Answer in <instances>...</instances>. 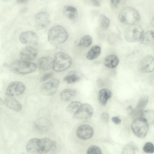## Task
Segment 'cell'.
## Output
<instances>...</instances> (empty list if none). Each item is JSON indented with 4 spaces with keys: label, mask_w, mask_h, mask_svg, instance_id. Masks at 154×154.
Wrapping results in <instances>:
<instances>
[{
    "label": "cell",
    "mask_w": 154,
    "mask_h": 154,
    "mask_svg": "<svg viewBox=\"0 0 154 154\" xmlns=\"http://www.w3.org/2000/svg\"><path fill=\"white\" fill-rule=\"evenodd\" d=\"M135 150V147L132 143H130L126 145L122 150L123 154H134Z\"/></svg>",
    "instance_id": "32"
},
{
    "label": "cell",
    "mask_w": 154,
    "mask_h": 154,
    "mask_svg": "<svg viewBox=\"0 0 154 154\" xmlns=\"http://www.w3.org/2000/svg\"><path fill=\"white\" fill-rule=\"evenodd\" d=\"M140 70L145 73L152 72L154 69V60L151 56L147 55L141 61L139 66Z\"/></svg>",
    "instance_id": "11"
},
{
    "label": "cell",
    "mask_w": 154,
    "mask_h": 154,
    "mask_svg": "<svg viewBox=\"0 0 154 154\" xmlns=\"http://www.w3.org/2000/svg\"><path fill=\"white\" fill-rule=\"evenodd\" d=\"M99 23L100 27L103 29H106L109 26L110 21L107 17L102 14L100 16Z\"/></svg>",
    "instance_id": "31"
},
{
    "label": "cell",
    "mask_w": 154,
    "mask_h": 154,
    "mask_svg": "<svg viewBox=\"0 0 154 154\" xmlns=\"http://www.w3.org/2000/svg\"><path fill=\"white\" fill-rule=\"evenodd\" d=\"M72 63V59L68 55L63 52H58L55 55L52 68L56 72L62 71L69 68Z\"/></svg>",
    "instance_id": "4"
},
{
    "label": "cell",
    "mask_w": 154,
    "mask_h": 154,
    "mask_svg": "<svg viewBox=\"0 0 154 154\" xmlns=\"http://www.w3.org/2000/svg\"><path fill=\"white\" fill-rule=\"evenodd\" d=\"M101 48L97 45H95L91 48L88 51L86 57L87 59L92 60L97 58L101 53Z\"/></svg>",
    "instance_id": "26"
},
{
    "label": "cell",
    "mask_w": 154,
    "mask_h": 154,
    "mask_svg": "<svg viewBox=\"0 0 154 154\" xmlns=\"http://www.w3.org/2000/svg\"><path fill=\"white\" fill-rule=\"evenodd\" d=\"M112 93L111 91L106 88L100 90L98 93V100L103 106L105 105L107 100L111 97Z\"/></svg>",
    "instance_id": "20"
},
{
    "label": "cell",
    "mask_w": 154,
    "mask_h": 154,
    "mask_svg": "<svg viewBox=\"0 0 154 154\" xmlns=\"http://www.w3.org/2000/svg\"><path fill=\"white\" fill-rule=\"evenodd\" d=\"M82 75L77 71H72L69 73L64 78V81L68 84H72L80 80Z\"/></svg>",
    "instance_id": "21"
},
{
    "label": "cell",
    "mask_w": 154,
    "mask_h": 154,
    "mask_svg": "<svg viewBox=\"0 0 154 154\" xmlns=\"http://www.w3.org/2000/svg\"><path fill=\"white\" fill-rule=\"evenodd\" d=\"M92 40V38L91 36L88 35H85L80 39L78 46L81 48L88 47L91 45Z\"/></svg>",
    "instance_id": "28"
},
{
    "label": "cell",
    "mask_w": 154,
    "mask_h": 154,
    "mask_svg": "<svg viewBox=\"0 0 154 154\" xmlns=\"http://www.w3.org/2000/svg\"><path fill=\"white\" fill-rule=\"evenodd\" d=\"M131 128L134 134L140 138H144L148 131L149 124L144 119L138 118L132 122Z\"/></svg>",
    "instance_id": "6"
},
{
    "label": "cell",
    "mask_w": 154,
    "mask_h": 154,
    "mask_svg": "<svg viewBox=\"0 0 154 154\" xmlns=\"http://www.w3.org/2000/svg\"><path fill=\"white\" fill-rule=\"evenodd\" d=\"M19 39L20 42L23 44L35 45L38 42V38L35 32L28 31L21 33Z\"/></svg>",
    "instance_id": "12"
},
{
    "label": "cell",
    "mask_w": 154,
    "mask_h": 154,
    "mask_svg": "<svg viewBox=\"0 0 154 154\" xmlns=\"http://www.w3.org/2000/svg\"><path fill=\"white\" fill-rule=\"evenodd\" d=\"M68 37V33L62 26L56 25L51 27L48 34V39L52 45L57 46L65 42Z\"/></svg>",
    "instance_id": "1"
},
{
    "label": "cell",
    "mask_w": 154,
    "mask_h": 154,
    "mask_svg": "<svg viewBox=\"0 0 154 154\" xmlns=\"http://www.w3.org/2000/svg\"><path fill=\"white\" fill-rule=\"evenodd\" d=\"M87 153L101 154L102 151L98 146L95 145H92L90 146L88 149Z\"/></svg>",
    "instance_id": "33"
},
{
    "label": "cell",
    "mask_w": 154,
    "mask_h": 154,
    "mask_svg": "<svg viewBox=\"0 0 154 154\" xmlns=\"http://www.w3.org/2000/svg\"><path fill=\"white\" fill-rule=\"evenodd\" d=\"M119 63L118 57L115 55L111 54L107 56L105 58L104 63L107 67L113 68L116 67Z\"/></svg>",
    "instance_id": "23"
},
{
    "label": "cell",
    "mask_w": 154,
    "mask_h": 154,
    "mask_svg": "<svg viewBox=\"0 0 154 154\" xmlns=\"http://www.w3.org/2000/svg\"><path fill=\"white\" fill-rule=\"evenodd\" d=\"M37 123V128L41 131H45L48 130L50 126V122L46 120H40Z\"/></svg>",
    "instance_id": "29"
},
{
    "label": "cell",
    "mask_w": 154,
    "mask_h": 154,
    "mask_svg": "<svg viewBox=\"0 0 154 154\" xmlns=\"http://www.w3.org/2000/svg\"><path fill=\"white\" fill-rule=\"evenodd\" d=\"M93 4L96 6H99L100 5V3L99 0H91Z\"/></svg>",
    "instance_id": "39"
},
{
    "label": "cell",
    "mask_w": 154,
    "mask_h": 154,
    "mask_svg": "<svg viewBox=\"0 0 154 154\" xmlns=\"http://www.w3.org/2000/svg\"><path fill=\"white\" fill-rule=\"evenodd\" d=\"M126 0H120V3H124L125 2Z\"/></svg>",
    "instance_id": "42"
},
{
    "label": "cell",
    "mask_w": 154,
    "mask_h": 154,
    "mask_svg": "<svg viewBox=\"0 0 154 154\" xmlns=\"http://www.w3.org/2000/svg\"><path fill=\"white\" fill-rule=\"evenodd\" d=\"M37 67L36 64L30 61L17 60L13 61L9 66L10 70L16 73L27 74L34 71Z\"/></svg>",
    "instance_id": "2"
},
{
    "label": "cell",
    "mask_w": 154,
    "mask_h": 154,
    "mask_svg": "<svg viewBox=\"0 0 154 154\" xmlns=\"http://www.w3.org/2000/svg\"><path fill=\"white\" fill-rule=\"evenodd\" d=\"M143 149L147 153H152L154 151V146L153 144L150 142L146 143L144 146Z\"/></svg>",
    "instance_id": "34"
},
{
    "label": "cell",
    "mask_w": 154,
    "mask_h": 154,
    "mask_svg": "<svg viewBox=\"0 0 154 154\" xmlns=\"http://www.w3.org/2000/svg\"><path fill=\"white\" fill-rule=\"evenodd\" d=\"M53 75V73L52 72L46 73L41 77L40 81L41 82H45L52 77Z\"/></svg>",
    "instance_id": "35"
},
{
    "label": "cell",
    "mask_w": 154,
    "mask_h": 154,
    "mask_svg": "<svg viewBox=\"0 0 154 154\" xmlns=\"http://www.w3.org/2000/svg\"><path fill=\"white\" fill-rule=\"evenodd\" d=\"M64 15L73 23H75L78 20V14L77 10L75 7L67 5L63 9Z\"/></svg>",
    "instance_id": "17"
},
{
    "label": "cell",
    "mask_w": 154,
    "mask_h": 154,
    "mask_svg": "<svg viewBox=\"0 0 154 154\" xmlns=\"http://www.w3.org/2000/svg\"><path fill=\"white\" fill-rule=\"evenodd\" d=\"M139 41L143 45H151L154 42L153 31L149 30L143 33Z\"/></svg>",
    "instance_id": "25"
},
{
    "label": "cell",
    "mask_w": 154,
    "mask_h": 154,
    "mask_svg": "<svg viewBox=\"0 0 154 154\" xmlns=\"http://www.w3.org/2000/svg\"><path fill=\"white\" fill-rule=\"evenodd\" d=\"M25 89V86L22 82L19 81L13 82L8 87L5 94L8 97H11L22 94Z\"/></svg>",
    "instance_id": "8"
},
{
    "label": "cell",
    "mask_w": 154,
    "mask_h": 154,
    "mask_svg": "<svg viewBox=\"0 0 154 154\" xmlns=\"http://www.w3.org/2000/svg\"><path fill=\"white\" fill-rule=\"evenodd\" d=\"M148 101V98L147 96H142L140 99L135 108L132 111L131 116L135 117L140 115Z\"/></svg>",
    "instance_id": "18"
},
{
    "label": "cell",
    "mask_w": 154,
    "mask_h": 154,
    "mask_svg": "<svg viewBox=\"0 0 154 154\" xmlns=\"http://www.w3.org/2000/svg\"><path fill=\"white\" fill-rule=\"evenodd\" d=\"M27 0H17V2L19 4H21L26 2Z\"/></svg>",
    "instance_id": "40"
},
{
    "label": "cell",
    "mask_w": 154,
    "mask_h": 154,
    "mask_svg": "<svg viewBox=\"0 0 154 154\" xmlns=\"http://www.w3.org/2000/svg\"><path fill=\"white\" fill-rule=\"evenodd\" d=\"M76 91L72 89H66L62 91L60 95L61 99L67 102L72 100L76 96Z\"/></svg>",
    "instance_id": "22"
},
{
    "label": "cell",
    "mask_w": 154,
    "mask_h": 154,
    "mask_svg": "<svg viewBox=\"0 0 154 154\" xmlns=\"http://www.w3.org/2000/svg\"><path fill=\"white\" fill-rule=\"evenodd\" d=\"M94 112L92 106L88 103L82 104L74 113L73 118L75 119H87L91 117Z\"/></svg>",
    "instance_id": "9"
},
{
    "label": "cell",
    "mask_w": 154,
    "mask_h": 154,
    "mask_svg": "<svg viewBox=\"0 0 154 154\" xmlns=\"http://www.w3.org/2000/svg\"><path fill=\"white\" fill-rule=\"evenodd\" d=\"M112 120L115 124L118 125L120 124L121 122V119L119 116H115L112 118Z\"/></svg>",
    "instance_id": "37"
},
{
    "label": "cell",
    "mask_w": 154,
    "mask_h": 154,
    "mask_svg": "<svg viewBox=\"0 0 154 154\" xmlns=\"http://www.w3.org/2000/svg\"><path fill=\"white\" fill-rule=\"evenodd\" d=\"M140 116V117L146 121L149 124L153 123L154 113L153 110H149L143 111Z\"/></svg>",
    "instance_id": "27"
},
{
    "label": "cell",
    "mask_w": 154,
    "mask_h": 154,
    "mask_svg": "<svg viewBox=\"0 0 154 154\" xmlns=\"http://www.w3.org/2000/svg\"><path fill=\"white\" fill-rule=\"evenodd\" d=\"M109 116L108 114L106 112L103 113L101 116V119L102 121L105 122H108L109 120Z\"/></svg>",
    "instance_id": "36"
},
{
    "label": "cell",
    "mask_w": 154,
    "mask_h": 154,
    "mask_svg": "<svg viewBox=\"0 0 154 154\" xmlns=\"http://www.w3.org/2000/svg\"><path fill=\"white\" fill-rule=\"evenodd\" d=\"M36 27L38 30L46 28L50 22L49 14L46 12H40L37 14L35 17Z\"/></svg>",
    "instance_id": "10"
},
{
    "label": "cell",
    "mask_w": 154,
    "mask_h": 154,
    "mask_svg": "<svg viewBox=\"0 0 154 154\" xmlns=\"http://www.w3.org/2000/svg\"><path fill=\"white\" fill-rule=\"evenodd\" d=\"M41 139L33 138L27 142L26 146L27 152L30 154H39Z\"/></svg>",
    "instance_id": "16"
},
{
    "label": "cell",
    "mask_w": 154,
    "mask_h": 154,
    "mask_svg": "<svg viewBox=\"0 0 154 154\" xmlns=\"http://www.w3.org/2000/svg\"><path fill=\"white\" fill-rule=\"evenodd\" d=\"M143 33L141 26L135 23L127 27L125 31L124 37L127 42H133L139 41Z\"/></svg>",
    "instance_id": "5"
},
{
    "label": "cell",
    "mask_w": 154,
    "mask_h": 154,
    "mask_svg": "<svg viewBox=\"0 0 154 154\" xmlns=\"http://www.w3.org/2000/svg\"><path fill=\"white\" fill-rule=\"evenodd\" d=\"M3 101L2 98L0 97V105L2 104L3 103Z\"/></svg>",
    "instance_id": "41"
},
{
    "label": "cell",
    "mask_w": 154,
    "mask_h": 154,
    "mask_svg": "<svg viewBox=\"0 0 154 154\" xmlns=\"http://www.w3.org/2000/svg\"><path fill=\"white\" fill-rule=\"evenodd\" d=\"M5 101L6 105L10 109L16 111H19L21 109V105L16 99L8 97Z\"/></svg>",
    "instance_id": "24"
},
{
    "label": "cell",
    "mask_w": 154,
    "mask_h": 154,
    "mask_svg": "<svg viewBox=\"0 0 154 154\" xmlns=\"http://www.w3.org/2000/svg\"><path fill=\"white\" fill-rule=\"evenodd\" d=\"M53 60L49 57H44L40 58L38 61V65L39 69L47 70L52 68Z\"/></svg>",
    "instance_id": "19"
},
{
    "label": "cell",
    "mask_w": 154,
    "mask_h": 154,
    "mask_svg": "<svg viewBox=\"0 0 154 154\" xmlns=\"http://www.w3.org/2000/svg\"><path fill=\"white\" fill-rule=\"evenodd\" d=\"M59 82L56 79H51L43 84L40 88V91L43 95L51 96L54 94L58 88Z\"/></svg>",
    "instance_id": "7"
},
{
    "label": "cell",
    "mask_w": 154,
    "mask_h": 154,
    "mask_svg": "<svg viewBox=\"0 0 154 154\" xmlns=\"http://www.w3.org/2000/svg\"><path fill=\"white\" fill-rule=\"evenodd\" d=\"M140 18L139 12L131 7L124 8L119 15V20L123 23L129 25L136 23L140 21Z\"/></svg>",
    "instance_id": "3"
},
{
    "label": "cell",
    "mask_w": 154,
    "mask_h": 154,
    "mask_svg": "<svg viewBox=\"0 0 154 154\" xmlns=\"http://www.w3.org/2000/svg\"><path fill=\"white\" fill-rule=\"evenodd\" d=\"M112 5L114 7H116L120 3V0H111Z\"/></svg>",
    "instance_id": "38"
},
{
    "label": "cell",
    "mask_w": 154,
    "mask_h": 154,
    "mask_svg": "<svg viewBox=\"0 0 154 154\" xmlns=\"http://www.w3.org/2000/svg\"><path fill=\"white\" fill-rule=\"evenodd\" d=\"M82 104L78 101H74L70 103L66 108L67 112L74 113L79 109Z\"/></svg>",
    "instance_id": "30"
},
{
    "label": "cell",
    "mask_w": 154,
    "mask_h": 154,
    "mask_svg": "<svg viewBox=\"0 0 154 154\" xmlns=\"http://www.w3.org/2000/svg\"><path fill=\"white\" fill-rule=\"evenodd\" d=\"M56 147L55 142L48 138L41 139L40 147L39 154H46L54 151Z\"/></svg>",
    "instance_id": "13"
},
{
    "label": "cell",
    "mask_w": 154,
    "mask_h": 154,
    "mask_svg": "<svg viewBox=\"0 0 154 154\" xmlns=\"http://www.w3.org/2000/svg\"><path fill=\"white\" fill-rule=\"evenodd\" d=\"M37 54V51L35 48L29 46L24 48L21 51L20 57L22 60L30 61L35 58Z\"/></svg>",
    "instance_id": "14"
},
{
    "label": "cell",
    "mask_w": 154,
    "mask_h": 154,
    "mask_svg": "<svg viewBox=\"0 0 154 154\" xmlns=\"http://www.w3.org/2000/svg\"><path fill=\"white\" fill-rule=\"evenodd\" d=\"M94 133L91 126L88 125H83L80 126L76 132L77 136L82 140H86L91 138Z\"/></svg>",
    "instance_id": "15"
}]
</instances>
